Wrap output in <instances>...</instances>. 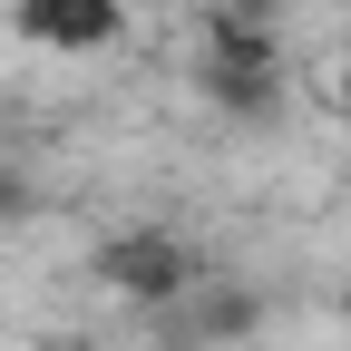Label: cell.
I'll return each instance as SVG.
<instances>
[{"mask_svg":"<svg viewBox=\"0 0 351 351\" xmlns=\"http://www.w3.org/2000/svg\"><path fill=\"white\" fill-rule=\"evenodd\" d=\"M156 332H166V351H215V341H244V332H263V293L254 283H195L176 313H156Z\"/></svg>","mask_w":351,"mask_h":351,"instance_id":"4","label":"cell"},{"mask_svg":"<svg viewBox=\"0 0 351 351\" xmlns=\"http://www.w3.org/2000/svg\"><path fill=\"white\" fill-rule=\"evenodd\" d=\"M215 10L244 20V29H274V20H283V0H215Z\"/></svg>","mask_w":351,"mask_h":351,"instance_id":"6","label":"cell"},{"mask_svg":"<svg viewBox=\"0 0 351 351\" xmlns=\"http://www.w3.org/2000/svg\"><path fill=\"white\" fill-rule=\"evenodd\" d=\"M332 108L351 117V49H341V69H332Z\"/></svg>","mask_w":351,"mask_h":351,"instance_id":"7","label":"cell"},{"mask_svg":"<svg viewBox=\"0 0 351 351\" xmlns=\"http://www.w3.org/2000/svg\"><path fill=\"white\" fill-rule=\"evenodd\" d=\"M205 49H195V98L234 127H274L283 117V29H244L225 10H205Z\"/></svg>","mask_w":351,"mask_h":351,"instance_id":"1","label":"cell"},{"mask_svg":"<svg viewBox=\"0 0 351 351\" xmlns=\"http://www.w3.org/2000/svg\"><path fill=\"white\" fill-rule=\"evenodd\" d=\"M332 313H341V332H351V283H341V302H332Z\"/></svg>","mask_w":351,"mask_h":351,"instance_id":"8","label":"cell"},{"mask_svg":"<svg viewBox=\"0 0 351 351\" xmlns=\"http://www.w3.org/2000/svg\"><path fill=\"white\" fill-rule=\"evenodd\" d=\"M10 39L49 59H98L127 39V0H10Z\"/></svg>","mask_w":351,"mask_h":351,"instance_id":"3","label":"cell"},{"mask_svg":"<svg viewBox=\"0 0 351 351\" xmlns=\"http://www.w3.org/2000/svg\"><path fill=\"white\" fill-rule=\"evenodd\" d=\"M88 283L117 293V302H137V313H176V302L205 283V254L176 225H117V234L88 244Z\"/></svg>","mask_w":351,"mask_h":351,"instance_id":"2","label":"cell"},{"mask_svg":"<svg viewBox=\"0 0 351 351\" xmlns=\"http://www.w3.org/2000/svg\"><path fill=\"white\" fill-rule=\"evenodd\" d=\"M20 215H29V176L0 156V225H20Z\"/></svg>","mask_w":351,"mask_h":351,"instance_id":"5","label":"cell"}]
</instances>
